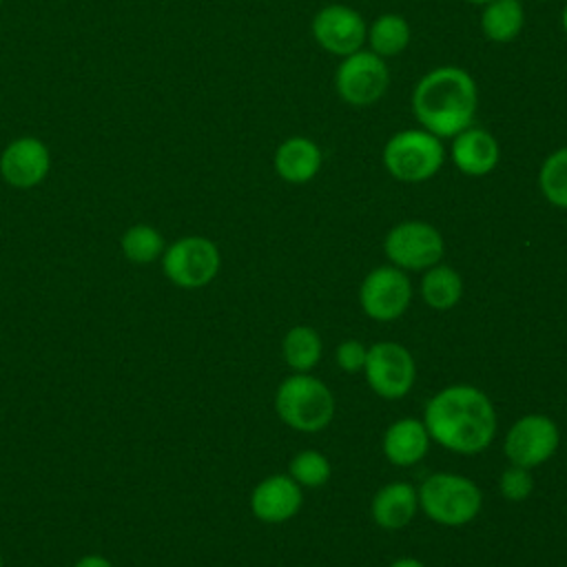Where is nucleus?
<instances>
[{
  "label": "nucleus",
  "instance_id": "nucleus-10",
  "mask_svg": "<svg viewBox=\"0 0 567 567\" xmlns=\"http://www.w3.org/2000/svg\"><path fill=\"white\" fill-rule=\"evenodd\" d=\"M363 370L370 388L381 399H399L408 394L416 374L412 354L394 341L374 343L368 350Z\"/></svg>",
  "mask_w": 567,
  "mask_h": 567
},
{
  "label": "nucleus",
  "instance_id": "nucleus-23",
  "mask_svg": "<svg viewBox=\"0 0 567 567\" xmlns=\"http://www.w3.org/2000/svg\"><path fill=\"white\" fill-rule=\"evenodd\" d=\"M284 357H286V363L299 372L315 368L321 357L319 334L308 326L292 328L284 339Z\"/></svg>",
  "mask_w": 567,
  "mask_h": 567
},
{
  "label": "nucleus",
  "instance_id": "nucleus-1",
  "mask_svg": "<svg viewBox=\"0 0 567 567\" xmlns=\"http://www.w3.org/2000/svg\"><path fill=\"white\" fill-rule=\"evenodd\" d=\"M410 106L421 128L441 140H450L474 124L478 89L463 66H434L414 84Z\"/></svg>",
  "mask_w": 567,
  "mask_h": 567
},
{
  "label": "nucleus",
  "instance_id": "nucleus-24",
  "mask_svg": "<svg viewBox=\"0 0 567 567\" xmlns=\"http://www.w3.org/2000/svg\"><path fill=\"white\" fill-rule=\"evenodd\" d=\"M122 252L133 264H151L164 252V239L157 228L148 224L131 226L120 239Z\"/></svg>",
  "mask_w": 567,
  "mask_h": 567
},
{
  "label": "nucleus",
  "instance_id": "nucleus-13",
  "mask_svg": "<svg viewBox=\"0 0 567 567\" xmlns=\"http://www.w3.org/2000/svg\"><path fill=\"white\" fill-rule=\"evenodd\" d=\"M49 171V146L33 135L11 140L0 153V175L13 188H33L47 179Z\"/></svg>",
  "mask_w": 567,
  "mask_h": 567
},
{
  "label": "nucleus",
  "instance_id": "nucleus-16",
  "mask_svg": "<svg viewBox=\"0 0 567 567\" xmlns=\"http://www.w3.org/2000/svg\"><path fill=\"white\" fill-rule=\"evenodd\" d=\"M323 164L321 146L306 135H290L275 148L272 166L288 184H306L317 177Z\"/></svg>",
  "mask_w": 567,
  "mask_h": 567
},
{
  "label": "nucleus",
  "instance_id": "nucleus-15",
  "mask_svg": "<svg viewBox=\"0 0 567 567\" xmlns=\"http://www.w3.org/2000/svg\"><path fill=\"white\" fill-rule=\"evenodd\" d=\"M301 507V489L292 476L275 474L264 478L250 496L252 514L264 523H284Z\"/></svg>",
  "mask_w": 567,
  "mask_h": 567
},
{
  "label": "nucleus",
  "instance_id": "nucleus-29",
  "mask_svg": "<svg viewBox=\"0 0 567 567\" xmlns=\"http://www.w3.org/2000/svg\"><path fill=\"white\" fill-rule=\"evenodd\" d=\"M390 567H425V565L419 563L416 558H399V560H394Z\"/></svg>",
  "mask_w": 567,
  "mask_h": 567
},
{
  "label": "nucleus",
  "instance_id": "nucleus-8",
  "mask_svg": "<svg viewBox=\"0 0 567 567\" xmlns=\"http://www.w3.org/2000/svg\"><path fill=\"white\" fill-rule=\"evenodd\" d=\"M162 266L173 284L182 288H199L215 279L219 270V250L210 239L188 235L164 250Z\"/></svg>",
  "mask_w": 567,
  "mask_h": 567
},
{
  "label": "nucleus",
  "instance_id": "nucleus-27",
  "mask_svg": "<svg viewBox=\"0 0 567 567\" xmlns=\"http://www.w3.org/2000/svg\"><path fill=\"white\" fill-rule=\"evenodd\" d=\"M365 357H368V350L363 348L361 341L357 339H348L343 341L339 348H337V363L341 365V370L346 372H357L365 365Z\"/></svg>",
  "mask_w": 567,
  "mask_h": 567
},
{
  "label": "nucleus",
  "instance_id": "nucleus-9",
  "mask_svg": "<svg viewBox=\"0 0 567 567\" xmlns=\"http://www.w3.org/2000/svg\"><path fill=\"white\" fill-rule=\"evenodd\" d=\"M312 40L337 58H346L365 47L368 22L363 16L341 2H332L321 7L310 20Z\"/></svg>",
  "mask_w": 567,
  "mask_h": 567
},
{
  "label": "nucleus",
  "instance_id": "nucleus-32",
  "mask_svg": "<svg viewBox=\"0 0 567 567\" xmlns=\"http://www.w3.org/2000/svg\"><path fill=\"white\" fill-rule=\"evenodd\" d=\"M0 567H2V558H0Z\"/></svg>",
  "mask_w": 567,
  "mask_h": 567
},
{
  "label": "nucleus",
  "instance_id": "nucleus-30",
  "mask_svg": "<svg viewBox=\"0 0 567 567\" xmlns=\"http://www.w3.org/2000/svg\"><path fill=\"white\" fill-rule=\"evenodd\" d=\"M560 27H563V31H565V35H567V2H565V7H563V13H560Z\"/></svg>",
  "mask_w": 567,
  "mask_h": 567
},
{
  "label": "nucleus",
  "instance_id": "nucleus-22",
  "mask_svg": "<svg viewBox=\"0 0 567 567\" xmlns=\"http://www.w3.org/2000/svg\"><path fill=\"white\" fill-rule=\"evenodd\" d=\"M538 188L551 206L567 210V146L551 151L543 159L538 171Z\"/></svg>",
  "mask_w": 567,
  "mask_h": 567
},
{
  "label": "nucleus",
  "instance_id": "nucleus-17",
  "mask_svg": "<svg viewBox=\"0 0 567 567\" xmlns=\"http://www.w3.org/2000/svg\"><path fill=\"white\" fill-rule=\"evenodd\" d=\"M430 447V434L425 423L416 419H401L385 430L383 452L394 465H414L425 456Z\"/></svg>",
  "mask_w": 567,
  "mask_h": 567
},
{
  "label": "nucleus",
  "instance_id": "nucleus-6",
  "mask_svg": "<svg viewBox=\"0 0 567 567\" xmlns=\"http://www.w3.org/2000/svg\"><path fill=\"white\" fill-rule=\"evenodd\" d=\"M390 86L388 62L370 49H359L341 58L334 71V91L348 106L363 109L377 104Z\"/></svg>",
  "mask_w": 567,
  "mask_h": 567
},
{
  "label": "nucleus",
  "instance_id": "nucleus-19",
  "mask_svg": "<svg viewBox=\"0 0 567 567\" xmlns=\"http://www.w3.org/2000/svg\"><path fill=\"white\" fill-rule=\"evenodd\" d=\"M481 33L496 44L514 42L525 27V7L520 0H492L481 7Z\"/></svg>",
  "mask_w": 567,
  "mask_h": 567
},
{
  "label": "nucleus",
  "instance_id": "nucleus-20",
  "mask_svg": "<svg viewBox=\"0 0 567 567\" xmlns=\"http://www.w3.org/2000/svg\"><path fill=\"white\" fill-rule=\"evenodd\" d=\"M410 40H412V29L401 13H381L368 24L365 49L388 60V58L401 55L408 49Z\"/></svg>",
  "mask_w": 567,
  "mask_h": 567
},
{
  "label": "nucleus",
  "instance_id": "nucleus-28",
  "mask_svg": "<svg viewBox=\"0 0 567 567\" xmlns=\"http://www.w3.org/2000/svg\"><path fill=\"white\" fill-rule=\"evenodd\" d=\"M73 567H113V565L100 554H89V556H82Z\"/></svg>",
  "mask_w": 567,
  "mask_h": 567
},
{
  "label": "nucleus",
  "instance_id": "nucleus-25",
  "mask_svg": "<svg viewBox=\"0 0 567 567\" xmlns=\"http://www.w3.org/2000/svg\"><path fill=\"white\" fill-rule=\"evenodd\" d=\"M290 476L306 487H321L330 478V463L315 450H303L290 461Z\"/></svg>",
  "mask_w": 567,
  "mask_h": 567
},
{
  "label": "nucleus",
  "instance_id": "nucleus-7",
  "mask_svg": "<svg viewBox=\"0 0 567 567\" xmlns=\"http://www.w3.org/2000/svg\"><path fill=\"white\" fill-rule=\"evenodd\" d=\"M443 237L427 221H401L385 235L383 250L401 270H423L436 266L443 257Z\"/></svg>",
  "mask_w": 567,
  "mask_h": 567
},
{
  "label": "nucleus",
  "instance_id": "nucleus-26",
  "mask_svg": "<svg viewBox=\"0 0 567 567\" xmlns=\"http://www.w3.org/2000/svg\"><path fill=\"white\" fill-rule=\"evenodd\" d=\"M534 487V481L527 472V467H518V465H512L509 470L503 472L501 476V494L509 501H523L529 496Z\"/></svg>",
  "mask_w": 567,
  "mask_h": 567
},
{
  "label": "nucleus",
  "instance_id": "nucleus-33",
  "mask_svg": "<svg viewBox=\"0 0 567 567\" xmlns=\"http://www.w3.org/2000/svg\"><path fill=\"white\" fill-rule=\"evenodd\" d=\"M0 4H2V0H0Z\"/></svg>",
  "mask_w": 567,
  "mask_h": 567
},
{
  "label": "nucleus",
  "instance_id": "nucleus-3",
  "mask_svg": "<svg viewBox=\"0 0 567 567\" xmlns=\"http://www.w3.org/2000/svg\"><path fill=\"white\" fill-rule=\"evenodd\" d=\"M381 162L396 182L421 184L441 171L445 146L441 137L421 126L403 128L388 137L381 151Z\"/></svg>",
  "mask_w": 567,
  "mask_h": 567
},
{
  "label": "nucleus",
  "instance_id": "nucleus-12",
  "mask_svg": "<svg viewBox=\"0 0 567 567\" xmlns=\"http://www.w3.org/2000/svg\"><path fill=\"white\" fill-rule=\"evenodd\" d=\"M558 425L543 414H527L518 419L505 436V454L512 465L534 467L545 463L558 447Z\"/></svg>",
  "mask_w": 567,
  "mask_h": 567
},
{
  "label": "nucleus",
  "instance_id": "nucleus-21",
  "mask_svg": "<svg viewBox=\"0 0 567 567\" xmlns=\"http://www.w3.org/2000/svg\"><path fill=\"white\" fill-rule=\"evenodd\" d=\"M463 292V281L458 272L450 266H432L423 275L421 281V295L425 303L434 310H447L452 308Z\"/></svg>",
  "mask_w": 567,
  "mask_h": 567
},
{
  "label": "nucleus",
  "instance_id": "nucleus-11",
  "mask_svg": "<svg viewBox=\"0 0 567 567\" xmlns=\"http://www.w3.org/2000/svg\"><path fill=\"white\" fill-rule=\"evenodd\" d=\"M412 297L408 275L396 266L374 268L361 284L359 301L368 317L377 321H390L405 312Z\"/></svg>",
  "mask_w": 567,
  "mask_h": 567
},
{
  "label": "nucleus",
  "instance_id": "nucleus-18",
  "mask_svg": "<svg viewBox=\"0 0 567 567\" xmlns=\"http://www.w3.org/2000/svg\"><path fill=\"white\" fill-rule=\"evenodd\" d=\"M416 512V489L405 483L396 481L381 487L372 501V518L377 525L385 529H401L405 527Z\"/></svg>",
  "mask_w": 567,
  "mask_h": 567
},
{
  "label": "nucleus",
  "instance_id": "nucleus-5",
  "mask_svg": "<svg viewBox=\"0 0 567 567\" xmlns=\"http://www.w3.org/2000/svg\"><path fill=\"white\" fill-rule=\"evenodd\" d=\"M419 503L441 525L461 527L481 509V489L458 474H432L421 483Z\"/></svg>",
  "mask_w": 567,
  "mask_h": 567
},
{
  "label": "nucleus",
  "instance_id": "nucleus-31",
  "mask_svg": "<svg viewBox=\"0 0 567 567\" xmlns=\"http://www.w3.org/2000/svg\"><path fill=\"white\" fill-rule=\"evenodd\" d=\"M465 2H470V4H478V7H483V4H487V2H492V0H465Z\"/></svg>",
  "mask_w": 567,
  "mask_h": 567
},
{
  "label": "nucleus",
  "instance_id": "nucleus-2",
  "mask_svg": "<svg viewBox=\"0 0 567 567\" xmlns=\"http://www.w3.org/2000/svg\"><path fill=\"white\" fill-rule=\"evenodd\" d=\"M425 427L443 447L458 454H476L494 439V405L478 388L452 385L427 401Z\"/></svg>",
  "mask_w": 567,
  "mask_h": 567
},
{
  "label": "nucleus",
  "instance_id": "nucleus-14",
  "mask_svg": "<svg viewBox=\"0 0 567 567\" xmlns=\"http://www.w3.org/2000/svg\"><path fill=\"white\" fill-rule=\"evenodd\" d=\"M450 140V157L463 175L483 177L496 168L501 159V144L487 128L470 124Z\"/></svg>",
  "mask_w": 567,
  "mask_h": 567
},
{
  "label": "nucleus",
  "instance_id": "nucleus-4",
  "mask_svg": "<svg viewBox=\"0 0 567 567\" xmlns=\"http://www.w3.org/2000/svg\"><path fill=\"white\" fill-rule=\"evenodd\" d=\"M275 408L281 421L290 427L301 432H317L330 423L334 399L319 379L295 374L281 381L275 396Z\"/></svg>",
  "mask_w": 567,
  "mask_h": 567
}]
</instances>
